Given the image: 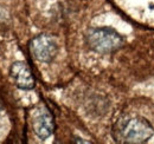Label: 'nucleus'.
<instances>
[{
  "label": "nucleus",
  "instance_id": "obj_1",
  "mask_svg": "<svg viewBox=\"0 0 154 144\" xmlns=\"http://www.w3.org/2000/svg\"><path fill=\"white\" fill-rule=\"evenodd\" d=\"M88 46L97 53H112L121 47L123 38L113 27H95L89 30L85 37Z\"/></svg>",
  "mask_w": 154,
  "mask_h": 144
},
{
  "label": "nucleus",
  "instance_id": "obj_2",
  "mask_svg": "<svg viewBox=\"0 0 154 144\" xmlns=\"http://www.w3.org/2000/svg\"><path fill=\"white\" fill-rule=\"evenodd\" d=\"M119 141L126 143H145L154 134L148 122L140 118H129L122 121L119 128Z\"/></svg>",
  "mask_w": 154,
  "mask_h": 144
},
{
  "label": "nucleus",
  "instance_id": "obj_3",
  "mask_svg": "<svg viewBox=\"0 0 154 144\" xmlns=\"http://www.w3.org/2000/svg\"><path fill=\"white\" fill-rule=\"evenodd\" d=\"M30 51L32 56L42 63H51L57 56L58 46L51 36L40 34L35 37L30 43Z\"/></svg>",
  "mask_w": 154,
  "mask_h": 144
},
{
  "label": "nucleus",
  "instance_id": "obj_4",
  "mask_svg": "<svg viewBox=\"0 0 154 144\" xmlns=\"http://www.w3.org/2000/svg\"><path fill=\"white\" fill-rule=\"evenodd\" d=\"M32 128L35 134L40 140H46L52 135L55 124H54V118L48 109L43 106L35 112L32 119Z\"/></svg>",
  "mask_w": 154,
  "mask_h": 144
},
{
  "label": "nucleus",
  "instance_id": "obj_5",
  "mask_svg": "<svg viewBox=\"0 0 154 144\" xmlns=\"http://www.w3.org/2000/svg\"><path fill=\"white\" fill-rule=\"evenodd\" d=\"M11 77L14 84L21 90H31L35 88V78L30 71L29 66L24 62H16L10 68Z\"/></svg>",
  "mask_w": 154,
  "mask_h": 144
}]
</instances>
